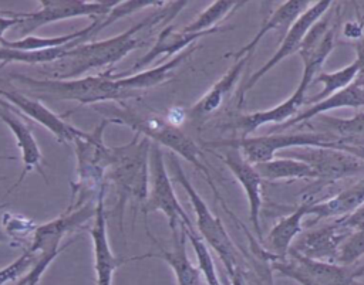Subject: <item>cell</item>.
<instances>
[{
  "mask_svg": "<svg viewBox=\"0 0 364 285\" xmlns=\"http://www.w3.org/2000/svg\"><path fill=\"white\" fill-rule=\"evenodd\" d=\"M23 13L20 11H13V10H1L0 9V16H6V17H18L21 16Z\"/></svg>",
  "mask_w": 364,
  "mask_h": 285,
  "instance_id": "37",
  "label": "cell"
},
{
  "mask_svg": "<svg viewBox=\"0 0 364 285\" xmlns=\"http://www.w3.org/2000/svg\"><path fill=\"white\" fill-rule=\"evenodd\" d=\"M185 234L193 248L196 262H198V269H199L200 275L203 276V279L206 281V285H222L218 271H216V267H215V262H213V258L210 255V251H209L208 245L205 244V241L198 234L196 228H185Z\"/></svg>",
  "mask_w": 364,
  "mask_h": 285,
  "instance_id": "32",
  "label": "cell"
},
{
  "mask_svg": "<svg viewBox=\"0 0 364 285\" xmlns=\"http://www.w3.org/2000/svg\"><path fill=\"white\" fill-rule=\"evenodd\" d=\"M24 16H26V13H23V14L18 16V17H6V16H0V48H1L3 43H4V40H6V37H4L6 31H7L9 28H11V27H16V26L18 24L20 18H23Z\"/></svg>",
  "mask_w": 364,
  "mask_h": 285,
  "instance_id": "35",
  "label": "cell"
},
{
  "mask_svg": "<svg viewBox=\"0 0 364 285\" xmlns=\"http://www.w3.org/2000/svg\"><path fill=\"white\" fill-rule=\"evenodd\" d=\"M168 162H169V169L172 173V177L183 187L186 196L189 197L191 206L193 208L195 217H196V231L200 235V238L205 241L206 245H209L219 259L222 261L228 278L233 276L236 271L242 268L240 261H239V254L235 242L232 241L229 233L226 231L225 225L222 224L220 218L212 213V210L208 207L202 196L198 193L192 181L189 180L188 174L185 173L183 167L181 166L179 159L176 155L169 153L168 155Z\"/></svg>",
  "mask_w": 364,
  "mask_h": 285,
  "instance_id": "5",
  "label": "cell"
},
{
  "mask_svg": "<svg viewBox=\"0 0 364 285\" xmlns=\"http://www.w3.org/2000/svg\"><path fill=\"white\" fill-rule=\"evenodd\" d=\"M0 160H16L14 156H0Z\"/></svg>",
  "mask_w": 364,
  "mask_h": 285,
  "instance_id": "40",
  "label": "cell"
},
{
  "mask_svg": "<svg viewBox=\"0 0 364 285\" xmlns=\"http://www.w3.org/2000/svg\"><path fill=\"white\" fill-rule=\"evenodd\" d=\"M6 206H7V204H0V210H3ZM9 238H10V237H9L6 233L0 231V241H9Z\"/></svg>",
  "mask_w": 364,
  "mask_h": 285,
  "instance_id": "39",
  "label": "cell"
},
{
  "mask_svg": "<svg viewBox=\"0 0 364 285\" xmlns=\"http://www.w3.org/2000/svg\"><path fill=\"white\" fill-rule=\"evenodd\" d=\"M364 204V177L358 181L347 186L337 194L320 200L311 201L309 207V216L318 218H343L350 216Z\"/></svg>",
  "mask_w": 364,
  "mask_h": 285,
  "instance_id": "27",
  "label": "cell"
},
{
  "mask_svg": "<svg viewBox=\"0 0 364 285\" xmlns=\"http://www.w3.org/2000/svg\"><path fill=\"white\" fill-rule=\"evenodd\" d=\"M186 4L188 1H166L152 14L134 24L124 33L101 41L80 44L70 50L63 58L47 65H40L37 69L46 78L71 79L80 78L82 74L94 68L114 67V64L121 61L131 51L144 45V40L138 38L136 34L162 21L172 20Z\"/></svg>",
  "mask_w": 364,
  "mask_h": 285,
  "instance_id": "1",
  "label": "cell"
},
{
  "mask_svg": "<svg viewBox=\"0 0 364 285\" xmlns=\"http://www.w3.org/2000/svg\"><path fill=\"white\" fill-rule=\"evenodd\" d=\"M340 108H364V84L360 79L355 78V81L348 86L334 92L333 95L324 98L323 101L313 104L309 108L299 111V113L294 118L280 125L279 128L286 129L294 125H301L318 115H324L327 111L340 109Z\"/></svg>",
  "mask_w": 364,
  "mask_h": 285,
  "instance_id": "23",
  "label": "cell"
},
{
  "mask_svg": "<svg viewBox=\"0 0 364 285\" xmlns=\"http://www.w3.org/2000/svg\"><path fill=\"white\" fill-rule=\"evenodd\" d=\"M284 156L307 163L321 181H336L364 173L363 157L336 146H304Z\"/></svg>",
  "mask_w": 364,
  "mask_h": 285,
  "instance_id": "12",
  "label": "cell"
},
{
  "mask_svg": "<svg viewBox=\"0 0 364 285\" xmlns=\"http://www.w3.org/2000/svg\"><path fill=\"white\" fill-rule=\"evenodd\" d=\"M0 119L14 135L17 147L20 149V153H21V160H23V167H24L18 176V180L16 181V184L11 189H16L23 181L26 174H28L31 170H37L46 180V173L41 166V160H43L41 150L37 145V140H36L31 129L20 118V112L13 105L0 106Z\"/></svg>",
  "mask_w": 364,
  "mask_h": 285,
  "instance_id": "20",
  "label": "cell"
},
{
  "mask_svg": "<svg viewBox=\"0 0 364 285\" xmlns=\"http://www.w3.org/2000/svg\"><path fill=\"white\" fill-rule=\"evenodd\" d=\"M98 112L104 111V119H108L109 123H118L131 128L135 133L148 138L151 142L165 146L171 153L181 156L189 162L208 181L212 187L215 197L225 206L223 199L219 196L218 187L212 179L210 172L203 163L202 152L195 140H192L178 125L171 123L168 119H164L156 115H141L128 106H105L102 109L95 108Z\"/></svg>",
  "mask_w": 364,
  "mask_h": 285,
  "instance_id": "2",
  "label": "cell"
},
{
  "mask_svg": "<svg viewBox=\"0 0 364 285\" xmlns=\"http://www.w3.org/2000/svg\"><path fill=\"white\" fill-rule=\"evenodd\" d=\"M255 169L257 170L259 176L269 181L274 180H299V179H309V180H317L316 172L304 162L282 156V157H273L272 160L257 163L255 164Z\"/></svg>",
  "mask_w": 364,
  "mask_h": 285,
  "instance_id": "28",
  "label": "cell"
},
{
  "mask_svg": "<svg viewBox=\"0 0 364 285\" xmlns=\"http://www.w3.org/2000/svg\"><path fill=\"white\" fill-rule=\"evenodd\" d=\"M249 60V55L235 60L230 68L191 106L189 115L193 119H205L215 113L228 99V96H230V94L236 89V85Z\"/></svg>",
  "mask_w": 364,
  "mask_h": 285,
  "instance_id": "21",
  "label": "cell"
},
{
  "mask_svg": "<svg viewBox=\"0 0 364 285\" xmlns=\"http://www.w3.org/2000/svg\"><path fill=\"white\" fill-rule=\"evenodd\" d=\"M109 125L108 119L95 126L84 138H77L74 152L77 157V177L73 183V199L78 194V200L71 203L68 208L80 207L98 197L105 187V173L109 164V146L104 143V129Z\"/></svg>",
  "mask_w": 364,
  "mask_h": 285,
  "instance_id": "6",
  "label": "cell"
},
{
  "mask_svg": "<svg viewBox=\"0 0 364 285\" xmlns=\"http://www.w3.org/2000/svg\"><path fill=\"white\" fill-rule=\"evenodd\" d=\"M313 199L304 200L293 213L280 218L269 231L266 245L263 247L274 258H284L299 234L303 233V218L309 216V207Z\"/></svg>",
  "mask_w": 364,
  "mask_h": 285,
  "instance_id": "25",
  "label": "cell"
},
{
  "mask_svg": "<svg viewBox=\"0 0 364 285\" xmlns=\"http://www.w3.org/2000/svg\"><path fill=\"white\" fill-rule=\"evenodd\" d=\"M155 211H161L166 217L172 234L179 230V224L185 228H195L173 190L172 179L165 164V153L159 145L152 142L149 150V190L142 206L145 220L149 213Z\"/></svg>",
  "mask_w": 364,
  "mask_h": 285,
  "instance_id": "8",
  "label": "cell"
},
{
  "mask_svg": "<svg viewBox=\"0 0 364 285\" xmlns=\"http://www.w3.org/2000/svg\"><path fill=\"white\" fill-rule=\"evenodd\" d=\"M333 4V1L330 0H320L316 3H311L303 14H300L297 17V20L291 24V27L286 31V34L282 38V43L279 45V48L274 51V54L257 69L255 71L247 81L245 82L243 88L240 89V96H239V105L243 104L245 101V95L269 72L272 71L276 65H279L283 60H286L289 55L294 54L299 51L306 34L309 33V30L324 16V13L328 11L330 6Z\"/></svg>",
  "mask_w": 364,
  "mask_h": 285,
  "instance_id": "13",
  "label": "cell"
},
{
  "mask_svg": "<svg viewBox=\"0 0 364 285\" xmlns=\"http://www.w3.org/2000/svg\"><path fill=\"white\" fill-rule=\"evenodd\" d=\"M355 52H357L355 60L360 64V71H358L357 79H360L364 84V33L355 43Z\"/></svg>",
  "mask_w": 364,
  "mask_h": 285,
  "instance_id": "36",
  "label": "cell"
},
{
  "mask_svg": "<svg viewBox=\"0 0 364 285\" xmlns=\"http://www.w3.org/2000/svg\"><path fill=\"white\" fill-rule=\"evenodd\" d=\"M358 71H360V64L358 61L354 58V61L337 71H333V72H318L316 75V78L313 79V84L316 82H320L323 85L321 91L317 92L316 95L310 96L309 99H306L304 105H309V104H316L318 101H323L324 98L333 95L334 92L348 86L350 84H353L358 75Z\"/></svg>",
  "mask_w": 364,
  "mask_h": 285,
  "instance_id": "30",
  "label": "cell"
},
{
  "mask_svg": "<svg viewBox=\"0 0 364 285\" xmlns=\"http://www.w3.org/2000/svg\"><path fill=\"white\" fill-rule=\"evenodd\" d=\"M225 150L215 152L216 157H219L225 166L235 176L240 187L243 189L247 204H249V220L255 228L257 238L262 241V227H260V208H262V177L259 176L255 164L249 163L242 153L229 146H222Z\"/></svg>",
  "mask_w": 364,
  "mask_h": 285,
  "instance_id": "15",
  "label": "cell"
},
{
  "mask_svg": "<svg viewBox=\"0 0 364 285\" xmlns=\"http://www.w3.org/2000/svg\"><path fill=\"white\" fill-rule=\"evenodd\" d=\"M311 84L300 79L299 85L293 91V94L280 102L279 105L270 108V109H263V111H256L252 113L240 115L235 119V126L242 132V136H250V133L256 132L259 128L274 123V125H283L291 118H294L299 113V109L304 105L306 102V92Z\"/></svg>",
  "mask_w": 364,
  "mask_h": 285,
  "instance_id": "18",
  "label": "cell"
},
{
  "mask_svg": "<svg viewBox=\"0 0 364 285\" xmlns=\"http://www.w3.org/2000/svg\"><path fill=\"white\" fill-rule=\"evenodd\" d=\"M340 218H336L333 223L304 231L297 235L293 241L291 248L309 258L336 264V257L343 241L351 234Z\"/></svg>",
  "mask_w": 364,
  "mask_h": 285,
  "instance_id": "17",
  "label": "cell"
},
{
  "mask_svg": "<svg viewBox=\"0 0 364 285\" xmlns=\"http://www.w3.org/2000/svg\"><path fill=\"white\" fill-rule=\"evenodd\" d=\"M311 3L307 0H287L282 3L269 17H266L260 26V28L256 31L253 38L245 44L240 50L235 52V60L242 58V57H252L257 44L260 40L272 31H279L286 34V31L291 27V24L297 20L300 14L304 13V10L310 6Z\"/></svg>",
  "mask_w": 364,
  "mask_h": 285,
  "instance_id": "24",
  "label": "cell"
},
{
  "mask_svg": "<svg viewBox=\"0 0 364 285\" xmlns=\"http://www.w3.org/2000/svg\"><path fill=\"white\" fill-rule=\"evenodd\" d=\"M210 147L229 146L237 149L252 164L272 160L277 150L304 146H336L337 142L327 135L317 132L303 133H269L260 136H242L237 139L209 142Z\"/></svg>",
  "mask_w": 364,
  "mask_h": 285,
  "instance_id": "9",
  "label": "cell"
},
{
  "mask_svg": "<svg viewBox=\"0 0 364 285\" xmlns=\"http://www.w3.org/2000/svg\"><path fill=\"white\" fill-rule=\"evenodd\" d=\"M0 180H4V177H0Z\"/></svg>",
  "mask_w": 364,
  "mask_h": 285,
  "instance_id": "42",
  "label": "cell"
},
{
  "mask_svg": "<svg viewBox=\"0 0 364 285\" xmlns=\"http://www.w3.org/2000/svg\"><path fill=\"white\" fill-rule=\"evenodd\" d=\"M0 96L6 99L10 105H13L20 112V115H26L31 121H36L37 123L48 129L60 143H73L77 138H84L88 133L64 121L63 116L54 113L40 99L6 89H0Z\"/></svg>",
  "mask_w": 364,
  "mask_h": 285,
  "instance_id": "16",
  "label": "cell"
},
{
  "mask_svg": "<svg viewBox=\"0 0 364 285\" xmlns=\"http://www.w3.org/2000/svg\"><path fill=\"white\" fill-rule=\"evenodd\" d=\"M313 119L318 121L314 123V126L320 129L318 133L327 135L336 142H338V138L347 142H358L364 139V112H358L351 118L318 115Z\"/></svg>",
  "mask_w": 364,
  "mask_h": 285,
  "instance_id": "29",
  "label": "cell"
},
{
  "mask_svg": "<svg viewBox=\"0 0 364 285\" xmlns=\"http://www.w3.org/2000/svg\"><path fill=\"white\" fill-rule=\"evenodd\" d=\"M243 1L230 0H216L209 4L199 16H196L189 24L183 26L181 30L185 33H203L216 28V24L222 21L229 13L243 6Z\"/></svg>",
  "mask_w": 364,
  "mask_h": 285,
  "instance_id": "31",
  "label": "cell"
},
{
  "mask_svg": "<svg viewBox=\"0 0 364 285\" xmlns=\"http://www.w3.org/2000/svg\"><path fill=\"white\" fill-rule=\"evenodd\" d=\"M151 143L148 138L135 133L128 143L109 147V164L105 179L115 187V210L119 217L121 230L125 204L131 200L142 207L148 197Z\"/></svg>",
  "mask_w": 364,
  "mask_h": 285,
  "instance_id": "3",
  "label": "cell"
},
{
  "mask_svg": "<svg viewBox=\"0 0 364 285\" xmlns=\"http://www.w3.org/2000/svg\"><path fill=\"white\" fill-rule=\"evenodd\" d=\"M198 48V44H193L192 47H189L188 50L176 54L175 57H172L171 60L165 61L164 64L161 65H156L154 68H149V69H142V71H138L135 74H131V75H127V77H121V78H117L115 74V81H117V85L128 92L129 95H136L138 91H144V89H149V88H155L158 85H161L162 82H165L166 79L171 78L172 75V71L175 68H178L186 58L191 57V54Z\"/></svg>",
  "mask_w": 364,
  "mask_h": 285,
  "instance_id": "26",
  "label": "cell"
},
{
  "mask_svg": "<svg viewBox=\"0 0 364 285\" xmlns=\"http://www.w3.org/2000/svg\"><path fill=\"white\" fill-rule=\"evenodd\" d=\"M9 77L10 79L24 85L28 94L34 98L68 99L75 101L80 105H95L105 101H118L132 96L117 85L111 68L101 74L71 79H38L18 72H13Z\"/></svg>",
  "mask_w": 364,
  "mask_h": 285,
  "instance_id": "4",
  "label": "cell"
},
{
  "mask_svg": "<svg viewBox=\"0 0 364 285\" xmlns=\"http://www.w3.org/2000/svg\"><path fill=\"white\" fill-rule=\"evenodd\" d=\"M10 104L6 101V99H3L1 96H0V106H9Z\"/></svg>",
  "mask_w": 364,
  "mask_h": 285,
  "instance_id": "41",
  "label": "cell"
},
{
  "mask_svg": "<svg viewBox=\"0 0 364 285\" xmlns=\"http://www.w3.org/2000/svg\"><path fill=\"white\" fill-rule=\"evenodd\" d=\"M34 262V254L26 248L24 252L16 261L0 269V285H4L10 281H16L21 274L28 272V268Z\"/></svg>",
  "mask_w": 364,
  "mask_h": 285,
  "instance_id": "34",
  "label": "cell"
},
{
  "mask_svg": "<svg viewBox=\"0 0 364 285\" xmlns=\"http://www.w3.org/2000/svg\"><path fill=\"white\" fill-rule=\"evenodd\" d=\"M148 235L151 240L158 245V252H149L145 254V257H156L165 261L171 271L173 272L176 285H200V272L198 267L192 264V261L188 257L186 251V234L183 225L179 224V230L172 234L173 238V248L172 250H165L158 241L154 238V235L149 233L146 228Z\"/></svg>",
  "mask_w": 364,
  "mask_h": 285,
  "instance_id": "22",
  "label": "cell"
},
{
  "mask_svg": "<svg viewBox=\"0 0 364 285\" xmlns=\"http://www.w3.org/2000/svg\"><path fill=\"white\" fill-rule=\"evenodd\" d=\"M272 271L287 276L300 285H351L354 269L338 264L309 258L291 247L284 258L270 262Z\"/></svg>",
  "mask_w": 364,
  "mask_h": 285,
  "instance_id": "10",
  "label": "cell"
},
{
  "mask_svg": "<svg viewBox=\"0 0 364 285\" xmlns=\"http://www.w3.org/2000/svg\"><path fill=\"white\" fill-rule=\"evenodd\" d=\"M118 3V0H38L40 9L26 13L16 28L27 37L31 31L54 21L74 17H104L109 14Z\"/></svg>",
  "mask_w": 364,
  "mask_h": 285,
  "instance_id": "11",
  "label": "cell"
},
{
  "mask_svg": "<svg viewBox=\"0 0 364 285\" xmlns=\"http://www.w3.org/2000/svg\"><path fill=\"white\" fill-rule=\"evenodd\" d=\"M364 255V228L354 230L340 245L336 257V264L351 267Z\"/></svg>",
  "mask_w": 364,
  "mask_h": 285,
  "instance_id": "33",
  "label": "cell"
},
{
  "mask_svg": "<svg viewBox=\"0 0 364 285\" xmlns=\"http://www.w3.org/2000/svg\"><path fill=\"white\" fill-rule=\"evenodd\" d=\"M104 194L105 187L100 191L95 201V214L92 218V225L88 228L92 251H94V271H95V284L97 285H112L115 269L124 262L141 259L144 255L132 258H118L114 255L107 233V214L104 210Z\"/></svg>",
  "mask_w": 364,
  "mask_h": 285,
  "instance_id": "14",
  "label": "cell"
},
{
  "mask_svg": "<svg viewBox=\"0 0 364 285\" xmlns=\"http://www.w3.org/2000/svg\"><path fill=\"white\" fill-rule=\"evenodd\" d=\"M97 201V200H95ZM95 201H88L75 208H67L58 217L50 220L46 224L36 225L33 231V241L27 247L34 255L38 254V258L34 262L33 269H30L26 276L18 281L16 285H37L41 275L47 269V267L53 262V259L65 248L60 247L61 240L68 233L85 224L88 220L94 218L95 214Z\"/></svg>",
  "mask_w": 364,
  "mask_h": 285,
  "instance_id": "7",
  "label": "cell"
},
{
  "mask_svg": "<svg viewBox=\"0 0 364 285\" xmlns=\"http://www.w3.org/2000/svg\"><path fill=\"white\" fill-rule=\"evenodd\" d=\"M226 30H230V27H216L213 30L203 31V33H185L182 30H176L173 26H166L158 34V37H156L154 45L151 47V50L146 54H144L138 61H135V64L128 71L115 74V77L121 78V77L135 74L139 69H142L144 67L154 62L161 55L175 57L176 54L185 51V48H189L193 44H196L202 37L216 34V33H220V31H226Z\"/></svg>",
  "mask_w": 364,
  "mask_h": 285,
  "instance_id": "19",
  "label": "cell"
},
{
  "mask_svg": "<svg viewBox=\"0 0 364 285\" xmlns=\"http://www.w3.org/2000/svg\"><path fill=\"white\" fill-rule=\"evenodd\" d=\"M360 276H364V264L354 269V278H360Z\"/></svg>",
  "mask_w": 364,
  "mask_h": 285,
  "instance_id": "38",
  "label": "cell"
}]
</instances>
